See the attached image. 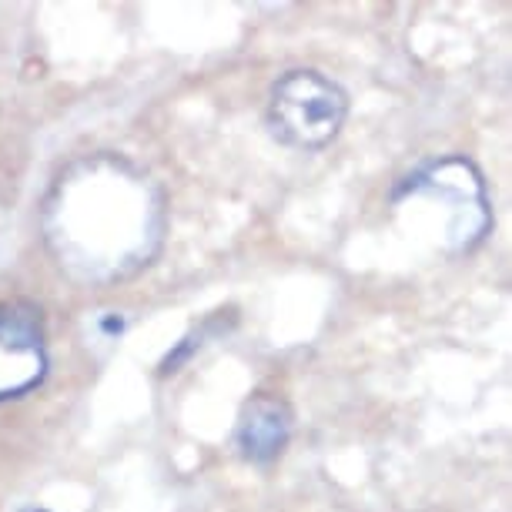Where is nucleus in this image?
<instances>
[{"mask_svg": "<svg viewBox=\"0 0 512 512\" xmlns=\"http://www.w3.org/2000/svg\"><path fill=\"white\" fill-rule=\"evenodd\" d=\"M101 332L104 335H121L124 332V318L121 315H104L101 318Z\"/></svg>", "mask_w": 512, "mask_h": 512, "instance_id": "obj_5", "label": "nucleus"}, {"mask_svg": "<svg viewBox=\"0 0 512 512\" xmlns=\"http://www.w3.org/2000/svg\"><path fill=\"white\" fill-rule=\"evenodd\" d=\"M349 98L335 81L318 71H288L275 81L268 101V121L285 144L318 151L342 131Z\"/></svg>", "mask_w": 512, "mask_h": 512, "instance_id": "obj_1", "label": "nucleus"}, {"mask_svg": "<svg viewBox=\"0 0 512 512\" xmlns=\"http://www.w3.org/2000/svg\"><path fill=\"white\" fill-rule=\"evenodd\" d=\"M37 512H47V509H37Z\"/></svg>", "mask_w": 512, "mask_h": 512, "instance_id": "obj_6", "label": "nucleus"}, {"mask_svg": "<svg viewBox=\"0 0 512 512\" xmlns=\"http://www.w3.org/2000/svg\"><path fill=\"white\" fill-rule=\"evenodd\" d=\"M292 439V409L282 395L258 392L238 415V449L255 466H268L285 452Z\"/></svg>", "mask_w": 512, "mask_h": 512, "instance_id": "obj_3", "label": "nucleus"}, {"mask_svg": "<svg viewBox=\"0 0 512 512\" xmlns=\"http://www.w3.org/2000/svg\"><path fill=\"white\" fill-rule=\"evenodd\" d=\"M47 375L44 315L34 302L0 305V402L34 392Z\"/></svg>", "mask_w": 512, "mask_h": 512, "instance_id": "obj_2", "label": "nucleus"}, {"mask_svg": "<svg viewBox=\"0 0 512 512\" xmlns=\"http://www.w3.org/2000/svg\"><path fill=\"white\" fill-rule=\"evenodd\" d=\"M205 335H208V328H195V332H188V335L175 345V349L164 355L161 365H158V372H161V375H175V372L181 369V365H185V362L191 359V355H195V352L201 349V345H205Z\"/></svg>", "mask_w": 512, "mask_h": 512, "instance_id": "obj_4", "label": "nucleus"}]
</instances>
